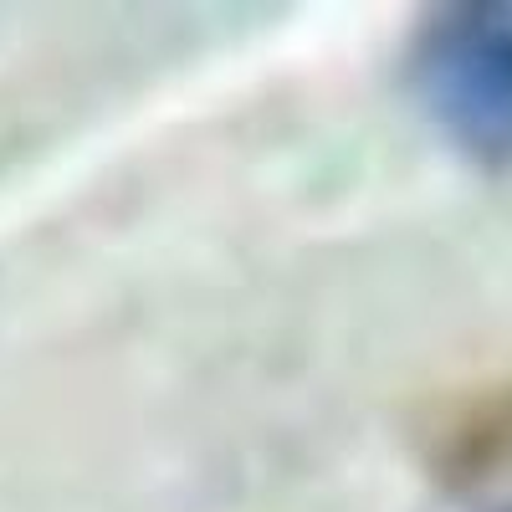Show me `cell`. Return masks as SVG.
I'll list each match as a JSON object with an SVG mask.
<instances>
[{
	"label": "cell",
	"instance_id": "1",
	"mask_svg": "<svg viewBox=\"0 0 512 512\" xmlns=\"http://www.w3.org/2000/svg\"><path fill=\"white\" fill-rule=\"evenodd\" d=\"M410 88L461 159L512 169V6L431 11L410 47Z\"/></svg>",
	"mask_w": 512,
	"mask_h": 512
},
{
	"label": "cell",
	"instance_id": "2",
	"mask_svg": "<svg viewBox=\"0 0 512 512\" xmlns=\"http://www.w3.org/2000/svg\"><path fill=\"white\" fill-rule=\"evenodd\" d=\"M436 472L446 482H482L512 461V384L466 400L436 436Z\"/></svg>",
	"mask_w": 512,
	"mask_h": 512
},
{
	"label": "cell",
	"instance_id": "3",
	"mask_svg": "<svg viewBox=\"0 0 512 512\" xmlns=\"http://www.w3.org/2000/svg\"><path fill=\"white\" fill-rule=\"evenodd\" d=\"M497 512H512V502H502V507H497Z\"/></svg>",
	"mask_w": 512,
	"mask_h": 512
}]
</instances>
